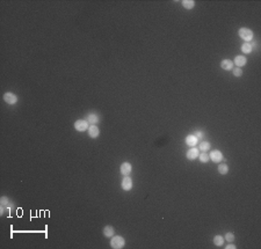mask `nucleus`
Wrapping results in <instances>:
<instances>
[{
    "instance_id": "9d476101",
    "label": "nucleus",
    "mask_w": 261,
    "mask_h": 249,
    "mask_svg": "<svg viewBox=\"0 0 261 249\" xmlns=\"http://www.w3.org/2000/svg\"><path fill=\"white\" fill-rule=\"evenodd\" d=\"M88 136H90L91 138H98L99 135H100V130H99V127H96V125H90V127H88Z\"/></svg>"
},
{
    "instance_id": "5701e85b",
    "label": "nucleus",
    "mask_w": 261,
    "mask_h": 249,
    "mask_svg": "<svg viewBox=\"0 0 261 249\" xmlns=\"http://www.w3.org/2000/svg\"><path fill=\"white\" fill-rule=\"evenodd\" d=\"M233 74L236 77H240L243 74V69H240V67H236V69H233Z\"/></svg>"
},
{
    "instance_id": "dca6fc26",
    "label": "nucleus",
    "mask_w": 261,
    "mask_h": 249,
    "mask_svg": "<svg viewBox=\"0 0 261 249\" xmlns=\"http://www.w3.org/2000/svg\"><path fill=\"white\" fill-rule=\"evenodd\" d=\"M218 172H219L220 175H226L229 173V166L226 163H220L218 166Z\"/></svg>"
},
{
    "instance_id": "9b49d317",
    "label": "nucleus",
    "mask_w": 261,
    "mask_h": 249,
    "mask_svg": "<svg viewBox=\"0 0 261 249\" xmlns=\"http://www.w3.org/2000/svg\"><path fill=\"white\" fill-rule=\"evenodd\" d=\"M246 63H247V58L245 57V56H243V55L236 56V58H234V64L238 67H241V66L246 65Z\"/></svg>"
},
{
    "instance_id": "4468645a",
    "label": "nucleus",
    "mask_w": 261,
    "mask_h": 249,
    "mask_svg": "<svg viewBox=\"0 0 261 249\" xmlns=\"http://www.w3.org/2000/svg\"><path fill=\"white\" fill-rule=\"evenodd\" d=\"M254 48H255V44H251V43L246 42V43H244V44L241 45V51L244 53H249L254 50Z\"/></svg>"
},
{
    "instance_id": "aec40b11",
    "label": "nucleus",
    "mask_w": 261,
    "mask_h": 249,
    "mask_svg": "<svg viewBox=\"0 0 261 249\" xmlns=\"http://www.w3.org/2000/svg\"><path fill=\"white\" fill-rule=\"evenodd\" d=\"M199 159H200V161L201 162H203V163H205V162H208L209 161V159H210V156H209V154L207 153V152H202V153H200L199 154V156H197Z\"/></svg>"
},
{
    "instance_id": "393cba45",
    "label": "nucleus",
    "mask_w": 261,
    "mask_h": 249,
    "mask_svg": "<svg viewBox=\"0 0 261 249\" xmlns=\"http://www.w3.org/2000/svg\"><path fill=\"white\" fill-rule=\"evenodd\" d=\"M226 248H228V249H232V248L236 249V246H234V245H229V246H226Z\"/></svg>"
},
{
    "instance_id": "f03ea898",
    "label": "nucleus",
    "mask_w": 261,
    "mask_h": 249,
    "mask_svg": "<svg viewBox=\"0 0 261 249\" xmlns=\"http://www.w3.org/2000/svg\"><path fill=\"white\" fill-rule=\"evenodd\" d=\"M124 245H126V241H124V239L122 237H120V235L113 237L111 240H110V246H111V248L114 249H121L124 247Z\"/></svg>"
},
{
    "instance_id": "39448f33",
    "label": "nucleus",
    "mask_w": 261,
    "mask_h": 249,
    "mask_svg": "<svg viewBox=\"0 0 261 249\" xmlns=\"http://www.w3.org/2000/svg\"><path fill=\"white\" fill-rule=\"evenodd\" d=\"M132 187H134V183H132L131 177H129V176H124V179L122 180V189L123 190L129 191V190L132 189Z\"/></svg>"
},
{
    "instance_id": "20e7f679",
    "label": "nucleus",
    "mask_w": 261,
    "mask_h": 249,
    "mask_svg": "<svg viewBox=\"0 0 261 249\" xmlns=\"http://www.w3.org/2000/svg\"><path fill=\"white\" fill-rule=\"evenodd\" d=\"M4 101L6 103H8V104H11V106H13V104H15L17 102V96L15 94H13V93H6V94H4Z\"/></svg>"
},
{
    "instance_id": "7ed1b4c3",
    "label": "nucleus",
    "mask_w": 261,
    "mask_h": 249,
    "mask_svg": "<svg viewBox=\"0 0 261 249\" xmlns=\"http://www.w3.org/2000/svg\"><path fill=\"white\" fill-rule=\"evenodd\" d=\"M90 127V124L86 119H78L74 123V129L79 132H84V131H87Z\"/></svg>"
},
{
    "instance_id": "f257e3e1",
    "label": "nucleus",
    "mask_w": 261,
    "mask_h": 249,
    "mask_svg": "<svg viewBox=\"0 0 261 249\" xmlns=\"http://www.w3.org/2000/svg\"><path fill=\"white\" fill-rule=\"evenodd\" d=\"M238 35L240 36V38H243L244 41H246L247 43L249 42H251L253 40V31L251 30V29H249V28H240L239 30H238Z\"/></svg>"
},
{
    "instance_id": "0eeeda50",
    "label": "nucleus",
    "mask_w": 261,
    "mask_h": 249,
    "mask_svg": "<svg viewBox=\"0 0 261 249\" xmlns=\"http://www.w3.org/2000/svg\"><path fill=\"white\" fill-rule=\"evenodd\" d=\"M120 170H121V174H122V175L129 176L131 174V172H132V166H131L129 162H124L121 165Z\"/></svg>"
},
{
    "instance_id": "1a4fd4ad",
    "label": "nucleus",
    "mask_w": 261,
    "mask_h": 249,
    "mask_svg": "<svg viewBox=\"0 0 261 249\" xmlns=\"http://www.w3.org/2000/svg\"><path fill=\"white\" fill-rule=\"evenodd\" d=\"M210 159L214 161V162H220L222 160H223V154H222V152L218 151V150H214V151L210 153Z\"/></svg>"
},
{
    "instance_id": "ddd939ff",
    "label": "nucleus",
    "mask_w": 261,
    "mask_h": 249,
    "mask_svg": "<svg viewBox=\"0 0 261 249\" xmlns=\"http://www.w3.org/2000/svg\"><path fill=\"white\" fill-rule=\"evenodd\" d=\"M199 141H200V140L196 138L194 135L188 136L187 138H186V144H187L188 146H190V147H195L196 144H199Z\"/></svg>"
},
{
    "instance_id": "4be33fe9",
    "label": "nucleus",
    "mask_w": 261,
    "mask_h": 249,
    "mask_svg": "<svg viewBox=\"0 0 261 249\" xmlns=\"http://www.w3.org/2000/svg\"><path fill=\"white\" fill-rule=\"evenodd\" d=\"M0 203H1V206H6V205L9 204V199L6 196H2L0 199Z\"/></svg>"
},
{
    "instance_id": "2eb2a0df",
    "label": "nucleus",
    "mask_w": 261,
    "mask_h": 249,
    "mask_svg": "<svg viewBox=\"0 0 261 249\" xmlns=\"http://www.w3.org/2000/svg\"><path fill=\"white\" fill-rule=\"evenodd\" d=\"M103 234H105V237H113L115 234L114 227H113V226H109V225L106 226V227L103 228Z\"/></svg>"
},
{
    "instance_id": "6e6552de",
    "label": "nucleus",
    "mask_w": 261,
    "mask_h": 249,
    "mask_svg": "<svg viewBox=\"0 0 261 249\" xmlns=\"http://www.w3.org/2000/svg\"><path fill=\"white\" fill-rule=\"evenodd\" d=\"M86 121L88 122L90 125H96V124L100 122V118H99V116L96 114L91 113V114H88L86 116Z\"/></svg>"
},
{
    "instance_id": "b1692460",
    "label": "nucleus",
    "mask_w": 261,
    "mask_h": 249,
    "mask_svg": "<svg viewBox=\"0 0 261 249\" xmlns=\"http://www.w3.org/2000/svg\"><path fill=\"white\" fill-rule=\"evenodd\" d=\"M194 136H195V137H196L197 139H199V140H201V139L203 138V136H204V135H203V132H202V131H196L195 135H194Z\"/></svg>"
},
{
    "instance_id": "6ab92c4d",
    "label": "nucleus",
    "mask_w": 261,
    "mask_h": 249,
    "mask_svg": "<svg viewBox=\"0 0 261 249\" xmlns=\"http://www.w3.org/2000/svg\"><path fill=\"white\" fill-rule=\"evenodd\" d=\"M214 243H215V246H217V247L223 246L224 245V237H222V235H216V237H214Z\"/></svg>"
},
{
    "instance_id": "423d86ee",
    "label": "nucleus",
    "mask_w": 261,
    "mask_h": 249,
    "mask_svg": "<svg viewBox=\"0 0 261 249\" xmlns=\"http://www.w3.org/2000/svg\"><path fill=\"white\" fill-rule=\"evenodd\" d=\"M199 154H200V150L197 148V147H190L189 150L187 151V159L189 160H195L197 156H199Z\"/></svg>"
},
{
    "instance_id": "f8f14e48",
    "label": "nucleus",
    "mask_w": 261,
    "mask_h": 249,
    "mask_svg": "<svg viewBox=\"0 0 261 249\" xmlns=\"http://www.w3.org/2000/svg\"><path fill=\"white\" fill-rule=\"evenodd\" d=\"M220 67L225 71H231L233 69V63L230 59H223L220 61Z\"/></svg>"
},
{
    "instance_id": "a211bd4d",
    "label": "nucleus",
    "mask_w": 261,
    "mask_h": 249,
    "mask_svg": "<svg viewBox=\"0 0 261 249\" xmlns=\"http://www.w3.org/2000/svg\"><path fill=\"white\" fill-rule=\"evenodd\" d=\"M199 150L202 152H208L210 150V143L209 141H201L200 146H199Z\"/></svg>"
},
{
    "instance_id": "f3484780",
    "label": "nucleus",
    "mask_w": 261,
    "mask_h": 249,
    "mask_svg": "<svg viewBox=\"0 0 261 249\" xmlns=\"http://www.w3.org/2000/svg\"><path fill=\"white\" fill-rule=\"evenodd\" d=\"M182 6H184L186 9H192V8H194V6H195V1H194V0H184V1H182Z\"/></svg>"
},
{
    "instance_id": "412c9836",
    "label": "nucleus",
    "mask_w": 261,
    "mask_h": 249,
    "mask_svg": "<svg viewBox=\"0 0 261 249\" xmlns=\"http://www.w3.org/2000/svg\"><path fill=\"white\" fill-rule=\"evenodd\" d=\"M225 240L229 241V242H232L233 240H234V235H233V233H226L225 234Z\"/></svg>"
}]
</instances>
